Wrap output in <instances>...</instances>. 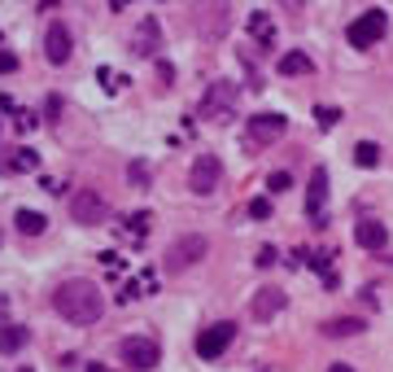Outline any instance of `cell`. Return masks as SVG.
<instances>
[{
  "label": "cell",
  "mask_w": 393,
  "mask_h": 372,
  "mask_svg": "<svg viewBox=\"0 0 393 372\" xmlns=\"http://www.w3.org/2000/svg\"><path fill=\"white\" fill-rule=\"evenodd\" d=\"M114 298H118V302H131V298H140V285L136 281H127L123 289H118V294H114Z\"/></svg>",
  "instance_id": "obj_33"
},
{
  "label": "cell",
  "mask_w": 393,
  "mask_h": 372,
  "mask_svg": "<svg viewBox=\"0 0 393 372\" xmlns=\"http://www.w3.org/2000/svg\"><path fill=\"white\" fill-rule=\"evenodd\" d=\"M0 110H9V114H18V101H13L9 92H0Z\"/></svg>",
  "instance_id": "obj_34"
},
{
  "label": "cell",
  "mask_w": 393,
  "mask_h": 372,
  "mask_svg": "<svg viewBox=\"0 0 393 372\" xmlns=\"http://www.w3.org/2000/svg\"><path fill=\"white\" fill-rule=\"evenodd\" d=\"M354 241L363 250H385L389 246V228H385L380 219H358L354 223Z\"/></svg>",
  "instance_id": "obj_14"
},
{
  "label": "cell",
  "mask_w": 393,
  "mask_h": 372,
  "mask_svg": "<svg viewBox=\"0 0 393 372\" xmlns=\"http://www.w3.org/2000/svg\"><path fill=\"white\" fill-rule=\"evenodd\" d=\"M53 306L61 320H70V325H96V320L105 315V294L96 289L92 281H61L57 294H53Z\"/></svg>",
  "instance_id": "obj_1"
},
{
  "label": "cell",
  "mask_w": 393,
  "mask_h": 372,
  "mask_svg": "<svg viewBox=\"0 0 393 372\" xmlns=\"http://www.w3.org/2000/svg\"><path fill=\"white\" fill-rule=\"evenodd\" d=\"M249 215L254 219H271V198H254L249 202Z\"/></svg>",
  "instance_id": "obj_30"
},
{
  "label": "cell",
  "mask_w": 393,
  "mask_h": 372,
  "mask_svg": "<svg viewBox=\"0 0 393 372\" xmlns=\"http://www.w3.org/2000/svg\"><path fill=\"white\" fill-rule=\"evenodd\" d=\"M13 70H18V57L9 48H0V75H13Z\"/></svg>",
  "instance_id": "obj_31"
},
{
  "label": "cell",
  "mask_w": 393,
  "mask_h": 372,
  "mask_svg": "<svg viewBox=\"0 0 393 372\" xmlns=\"http://www.w3.org/2000/svg\"><path fill=\"white\" fill-rule=\"evenodd\" d=\"M88 372H109V368L105 364H88Z\"/></svg>",
  "instance_id": "obj_38"
},
{
  "label": "cell",
  "mask_w": 393,
  "mask_h": 372,
  "mask_svg": "<svg viewBox=\"0 0 393 372\" xmlns=\"http://www.w3.org/2000/svg\"><path fill=\"white\" fill-rule=\"evenodd\" d=\"M70 53H75L70 27H66V22H48V31H44V57L53 61V66H66V61H70Z\"/></svg>",
  "instance_id": "obj_10"
},
{
  "label": "cell",
  "mask_w": 393,
  "mask_h": 372,
  "mask_svg": "<svg viewBox=\"0 0 393 372\" xmlns=\"http://www.w3.org/2000/svg\"><path fill=\"white\" fill-rule=\"evenodd\" d=\"M354 163H358V167H367V171H371V167H380V144L358 140V144H354Z\"/></svg>",
  "instance_id": "obj_20"
},
{
  "label": "cell",
  "mask_w": 393,
  "mask_h": 372,
  "mask_svg": "<svg viewBox=\"0 0 393 372\" xmlns=\"http://www.w3.org/2000/svg\"><path fill=\"white\" fill-rule=\"evenodd\" d=\"M385 31H389V13H385V9H367V13H358V18L350 22L346 40H350L354 48H371V44L385 40Z\"/></svg>",
  "instance_id": "obj_3"
},
{
  "label": "cell",
  "mask_w": 393,
  "mask_h": 372,
  "mask_svg": "<svg viewBox=\"0 0 393 372\" xmlns=\"http://www.w3.org/2000/svg\"><path fill=\"white\" fill-rule=\"evenodd\" d=\"M219 175H223V167H219L215 154H196V163L188 171V188L196 193V198H210V193L219 188Z\"/></svg>",
  "instance_id": "obj_8"
},
{
  "label": "cell",
  "mask_w": 393,
  "mask_h": 372,
  "mask_svg": "<svg viewBox=\"0 0 393 372\" xmlns=\"http://www.w3.org/2000/svg\"><path fill=\"white\" fill-rule=\"evenodd\" d=\"M328 337H354V333H363V320H354V315H337V320H328L323 325Z\"/></svg>",
  "instance_id": "obj_19"
},
{
  "label": "cell",
  "mask_w": 393,
  "mask_h": 372,
  "mask_svg": "<svg viewBox=\"0 0 393 372\" xmlns=\"http://www.w3.org/2000/svg\"><path fill=\"white\" fill-rule=\"evenodd\" d=\"M206 250H210V241H206V237H196V232L175 237V241H171V250H167V271H184V267H192V263H201Z\"/></svg>",
  "instance_id": "obj_6"
},
{
  "label": "cell",
  "mask_w": 393,
  "mask_h": 372,
  "mask_svg": "<svg viewBox=\"0 0 393 372\" xmlns=\"http://www.w3.org/2000/svg\"><path fill=\"white\" fill-rule=\"evenodd\" d=\"M280 5H284L288 13H302V9H306V0H280Z\"/></svg>",
  "instance_id": "obj_36"
},
{
  "label": "cell",
  "mask_w": 393,
  "mask_h": 372,
  "mask_svg": "<svg viewBox=\"0 0 393 372\" xmlns=\"http://www.w3.org/2000/svg\"><path fill=\"white\" fill-rule=\"evenodd\" d=\"M323 206H328V171L315 167V171H310V188H306V215H310V223H323Z\"/></svg>",
  "instance_id": "obj_12"
},
{
  "label": "cell",
  "mask_w": 393,
  "mask_h": 372,
  "mask_svg": "<svg viewBox=\"0 0 393 372\" xmlns=\"http://www.w3.org/2000/svg\"><path fill=\"white\" fill-rule=\"evenodd\" d=\"M201 114H206L210 123H232V119H236V88L227 84V79L210 84L206 101H201Z\"/></svg>",
  "instance_id": "obj_5"
},
{
  "label": "cell",
  "mask_w": 393,
  "mask_h": 372,
  "mask_svg": "<svg viewBox=\"0 0 393 372\" xmlns=\"http://www.w3.org/2000/svg\"><path fill=\"white\" fill-rule=\"evenodd\" d=\"M22 372H31V368H22Z\"/></svg>",
  "instance_id": "obj_40"
},
{
  "label": "cell",
  "mask_w": 393,
  "mask_h": 372,
  "mask_svg": "<svg viewBox=\"0 0 393 372\" xmlns=\"http://www.w3.org/2000/svg\"><path fill=\"white\" fill-rule=\"evenodd\" d=\"M136 285H140V294H153V289H157V276H153V271H140Z\"/></svg>",
  "instance_id": "obj_32"
},
{
  "label": "cell",
  "mask_w": 393,
  "mask_h": 372,
  "mask_svg": "<svg viewBox=\"0 0 393 372\" xmlns=\"http://www.w3.org/2000/svg\"><path fill=\"white\" fill-rule=\"evenodd\" d=\"M13 228H18L22 237H40L48 228V219L40 215V210H18V215H13Z\"/></svg>",
  "instance_id": "obj_18"
},
{
  "label": "cell",
  "mask_w": 393,
  "mask_h": 372,
  "mask_svg": "<svg viewBox=\"0 0 393 372\" xmlns=\"http://www.w3.org/2000/svg\"><path fill=\"white\" fill-rule=\"evenodd\" d=\"M275 70H280L284 79H288V75H310V70H315V61H310L306 53H298V48H288V53L275 61Z\"/></svg>",
  "instance_id": "obj_17"
},
{
  "label": "cell",
  "mask_w": 393,
  "mask_h": 372,
  "mask_svg": "<svg viewBox=\"0 0 393 372\" xmlns=\"http://www.w3.org/2000/svg\"><path fill=\"white\" fill-rule=\"evenodd\" d=\"M26 346V329H18V325H9L5 333H0V350H5V355H18Z\"/></svg>",
  "instance_id": "obj_22"
},
{
  "label": "cell",
  "mask_w": 393,
  "mask_h": 372,
  "mask_svg": "<svg viewBox=\"0 0 393 372\" xmlns=\"http://www.w3.org/2000/svg\"><path fill=\"white\" fill-rule=\"evenodd\" d=\"M96 258H101V267H109V271H127V258L118 250H105V254H96Z\"/></svg>",
  "instance_id": "obj_27"
},
{
  "label": "cell",
  "mask_w": 393,
  "mask_h": 372,
  "mask_svg": "<svg viewBox=\"0 0 393 372\" xmlns=\"http://www.w3.org/2000/svg\"><path fill=\"white\" fill-rule=\"evenodd\" d=\"M118 355H123V364H127V368H136V372H149V368H157V364H162V346L153 342V337H144V333L123 337Z\"/></svg>",
  "instance_id": "obj_4"
},
{
  "label": "cell",
  "mask_w": 393,
  "mask_h": 372,
  "mask_svg": "<svg viewBox=\"0 0 393 372\" xmlns=\"http://www.w3.org/2000/svg\"><path fill=\"white\" fill-rule=\"evenodd\" d=\"M157 75H162V84H175V70L167 66V61H157Z\"/></svg>",
  "instance_id": "obj_35"
},
{
  "label": "cell",
  "mask_w": 393,
  "mask_h": 372,
  "mask_svg": "<svg viewBox=\"0 0 393 372\" xmlns=\"http://www.w3.org/2000/svg\"><path fill=\"white\" fill-rule=\"evenodd\" d=\"M284 127H288V119L284 114H254L249 119V127H245V144L249 149H262V144H271V140H280L284 136Z\"/></svg>",
  "instance_id": "obj_7"
},
{
  "label": "cell",
  "mask_w": 393,
  "mask_h": 372,
  "mask_svg": "<svg viewBox=\"0 0 393 372\" xmlns=\"http://www.w3.org/2000/svg\"><path fill=\"white\" fill-rule=\"evenodd\" d=\"M9 171H40V154L31 149V144L13 149V163H9Z\"/></svg>",
  "instance_id": "obj_21"
},
{
  "label": "cell",
  "mask_w": 393,
  "mask_h": 372,
  "mask_svg": "<svg viewBox=\"0 0 393 372\" xmlns=\"http://www.w3.org/2000/svg\"><path fill=\"white\" fill-rule=\"evenodd\" d=\"M293 188V175L288 171H271L267 175V193H271V198H280V193H288Z\"/></svg>",
  "instance_id": "obj_25"
},
{
  "label": "cell",
  "mask_w": 393,
  "mask_h": 372,
  "mask_svg": "<svg viewBox=\"0 0 393 372\" xmlns=\"http://www.w3.org/2000/svg\"><path fill=\"white\" fill-rule=\"evenodd\" d=\"M249 40L262 48V53H271V48H275V27H271L267 13H249Z\"/></svg>",
  "instance_id": "obj_16"
},
{
  "label": "cell",
  "mask_w": 393,
  "mask_h": 372,
  "mask_svg": "<svg viewBox=\"0 0 393 372\" xmlns=\"http://www.w3.org/2000/svg\"><path fill=\"white\" fill-rule=\"evenodd\" d=\"M284 302H288V294H284V289L267 285V289H258V294H254V302H249V315L258 320V325H267V320H275V315L284 311Z\"/></svg>",
  "instance_id": "obj_11"
},
{
  "label": "cell",
  "mask_w": 393,
  "mask_h": 372,
  "mask_svg": "<svg viewBox=\"0 0 393 372\" xmlns=\"http://www.w3.org/2000/svg\"><path fill=\"white\" fill-rule=\"evenodd\" d=\"M149 223H153V215H149V210H136V215L127 219V241H140L144 232H149Z\"/></svg>",
  "instance_id": "obj_23"
},
{
  "label": "cell",
  "mask_w": 393,
  "mask_h": 372,
  "mask_svg": "<svg viewBox=\"0 0 393 372\" xmlns=\"http://www.w3.org/2000/svg\"><path fill=\"white\" fill-rule=\"evenodd\" d=\"M127 175H131V184H136V188H144V184H149V163H140V158H136V163L127 167Z\"/></svg>",
  "instance_id": "obj_26"
},
{
  "label": "cell",
  "mask_w": 393,
  "mask_h": 372,
  "mask_svg": "<svg viewBox=\"0 0 393 372\" xmlns=\"http://www.w3.org/2000/svg\"><path fill=\"white\" fill-rule=\"evenodd\" d=\"M157 44H162V27H157V18H140L136 40H131V53H136V57H149V53H157Z\"/></svg>",
  "instance_id": "obj_15"
},
{
  "label": "cell",
  "mask_w": 393,
  "mask_h": 372,
  "mask_svg": "<svg viewBox=\"0 0 393 372\" xmlns=\"http://www.w3.org/2000/svg\"><path fill=\"white\" fill-rule=\"evenodd\" d=\"M196 27H201L206 40H219L227 31V5L223 0H201V18H196Z\"/></svg>",
  "instance_id": "obj_13"
},
{
  "label": "cell",
  "mask_w": 393,
  "mask_h": 372,
  "mask_svg": "<svg viewBox=\"0 0 393 372\" xmlns=\"http://www.w3.org/2000/svg\"><path fill=\"white\" fill-rule=\"evenodd\" d=\"M70 219L84 223V228H105L109 223V202L96 188H79L70 198Z\"/></svg>",
  "instance_id": "obj_2"
},
{
  "label": "cell",
  "mask_w": 393,
  "mask_h": 372,
  "mask_svg": "<svg viewBox=\"0 0 393 372\" xmlns=\"http://www.w3.org/2000/svg\"><path fill=\"white\" fill-rule=\"evenodd\" d=\"M13 123H18V132H36V127H40V119L31 114V110H18V114H13Z\"/></svg>",
  "instance_id": "obj_29"
},
{
  "label": "cell",
  "mask_w": 393,
  "mask_h": 372,
  "mask_svg": "<svg viewBox=\"0 0 393 372\" xmlns=\"http://www.w3.org/2000/svg\"><path fill=\"white\" fill-rule=\"evenodd\" d=\"M232 337H236V325H227V320H219V325H210V329H201V333H196V355L215 364L219 355H223L227 346H232Z\"/></svg>",
  "instance_id": "obj_9"
},
{
  "label": "cell",
  "mask_w": 393,
  "mask_h": 372,
  "mask_svg": "<svg viewBox=\"0 0 393 372\" xmlns=\"http://www.w3.org/2000/svg\"><path fill=\"white\" fill-rule=\"evenodd\" d=\"M315 123L323 127V132H332V127L341 123V110L337 105H315Z\"/></svg>",
  "instance_id": "obj_24"
},
{
  "label": "cell",
  "mask_w": 393,
  "mask_h": 372,
  "mask_svg": "<svg viewBox=\"0 0 393 372\" xmlns=\"http://www.w3.org/2000/svg\"><path fill=\"white\" fill-rule=\"evenodd\" d=\"M131 5V0H114V9H127Z\"/></svg>",
  "instance_id": "obj_39"
},
{
  "label": "cell",
  "mask_w": 393,
  "mask_h": 372,
  "mask_svg": "<svg viewBox=\"0 0 393 372\" xmlns=\"http://www.w3.org/2000/svg\"><path fill=\"white\" fill-rule=\"evenodd\" d=\"M328 372H354L350 364H332V368H328Z\"/></svg>",
  "instance_id": "obj_37"
},
{
  "label": "cell",
  "mask_w": 393,
  "mask_h": 372,
  "mask_svg": "<svg viewBox=\"0 0 393 372\" xmlns=\"http://www.w3.org/2000/svg\"><path fill=\"white\" fill-rule=\"evenodd\" d=\"M275 263H280L275 246H262V250H258V258H254V267H262V271H267V267H275Z\"/></svg>",
  "instance_id": "obj_28"
}]
</instances>
